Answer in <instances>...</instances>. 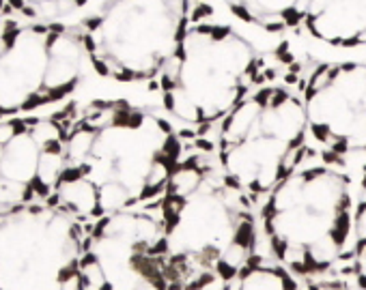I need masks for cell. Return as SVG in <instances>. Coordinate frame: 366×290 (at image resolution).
I'll use <instances>...</instances> for the list:
<instances>
[{
    "instance_id": "3",
    "label": "cell",
    "mask_w": 366,
    "mask_h": 290,
    "mask_svg": "<svg viewBox=\"0 0 366 290\" xmlns=\"http://www.w3.org/2000/svg\"><path fill=\"white\" fill-rule=\"evenodd\" d=\"M306 138L302 95L287 84H259L218 125V166L257 204L302 164Z\"/></svg>"
},
{
    "instance_id": "9",
    "label": "cell",
    "mask_w": 366,
    "mask_h": 290,
    "mask_svg": "<svg viewBox=\"0 0 366 290\" xmlns=\"http://www.w3.org/2000/svg\"><path fill=\"white\" fill-rule=\"evenodd\" d=\"M134 290H164V286L157 284V281H153V279H140V281L134 286Z\"/></svg>"
},
{
    "instance_id": "2",
    "label": "cell",
    "mask_w": 366,
    "mask_h": 290,
    "mask_svg": "<svg viewBox=\"0 0 366 290\" xmlns=\"http://www.w3.org/2000/svg\"><path fill=\"white\" fill-rule=\"evenodd\" d=\"M212 0H99L78 22L91 73L114 84H151Z\"/></svg>"
},
{
    "instance_id": "1",
    "label": "cell",
    "mask_w": 366,
    "mask_h": 290,
    "mask_svg": "<svg viewBox=\"0 0 366 290\" xmlns=\"http://www.w3.org/2000/svg\"><path fill=\"white\" fill-rule=\"evenodd\" d=\"M212 14L192 22L149 84V90L159 95L162 112L194 127L199 135L218 127L265 80V61L257 43L233 24L209 18Z\"/></svg>"
},
{
    "instance_id": "10",
    "label": "cell",
    "mask_w": 366,
    "mask_h": 290,
    "mask_svg": "<svg viewBox=\"0 0 366 290\" xmlns=\"http://www.w3.org/2000/svg\"><path fill=\"white\" fill-rule=\"evenodd\" d=\"M5 20V0H0V24Z\"/></svg>"
},
{
    "instance_id": "8",
    "label": "cell",
    "mask_w": 366,
    "mask_h": 290,
    "mask_svg": "<svg viewBox=\"0 0 366 290\" xmlns=\"http://www.w3.org/2000/svg\"><path fill=\"white\" fill-rule=\"evenodd\" d=\"M99 0H5V20L78 24Z\"/></svg>"
},
{
    "instance_id": "5",
    "label": "cell",
    "mask_w": 366,
    "mask_h": 290,
    "mask_svg": "<svg viewBox=\"0 0 366 290\" xmlns=\"http://www.w3.org/2000/svg\"><path fill=\"white\" fill-rule=\"evenodd\" d=\"M300 88L317 144L336 157L366 151V63L317 65Z\"/></svg>"
},
{
    "instance_id": "4",
    "label": "cell",
    "mask_w": 366,
    "mask_h": 290,
    "mask_svg": "<svg viewBox=\"0 0 366 290\" xmlns=\"http://www.w3.org/2000/svg\"><path fill=\"white\" fill-rule=\"evenodd\" d=\"M89 76L78 24L24 20L0 24V120L63 108Z\"/></svg>"
},
{
    "instance_id": "6",
    "label": "cell",
    "mask_w": 366,
    "mask_h": 290,
    "mask_svg": "<svg viewBox=\"0 0 366 290\" xmlns=\"http://www.w3.org/2000/svg\"><path fill=\"white\" fill-rule=\"evenodd\" d=\"M302 29L332 48H362L366 46V0H308Z\"/></svg>"
},
{
    "instance_id": "7",
    "label": "cell",
    "mask_w": 366,
    "mask_h": 290,
    "mask_svg": "<svg viewBox=\"0 0 366 290\" xmlns=\"http://www.w3.org/2000/svg\"><path fill=\"white\" fill-rule=\"evenodd\" d=\"M237 22L269 35L295 33L304 26L308 0H214Z\"/></svg>"
}]
</instances>
